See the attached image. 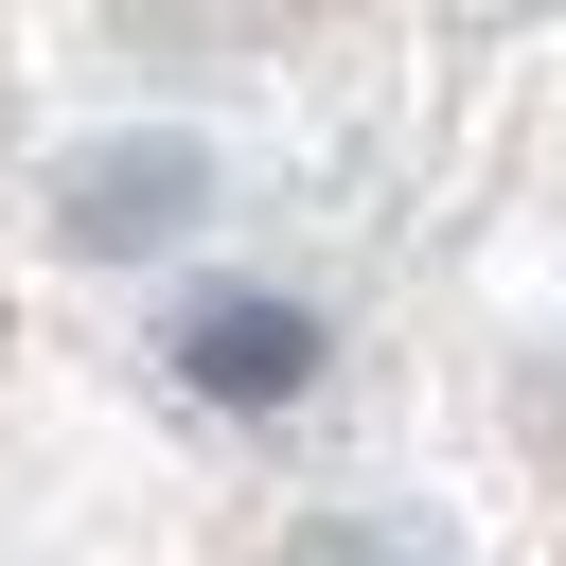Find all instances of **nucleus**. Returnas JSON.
I'll return each instance as SVG.
<instances>
[{
  "label": "nucleus",
  "instance_id": "obj_1",
  "mask_svg": "<svg viewBox=\"0 0 566 566\" xmlns=\"http://www.w3.org/2000/svg\"><path fill=\"white\" fill-rule=\"evenodd\" d=\"M177 389L230 407V424H283V407L318 389V301H283V283H212V301H177Z\"/></svg>",
  "mask_w": 566,
  "mask_h": 566
},
{
  "label": "nucleus",
  "instance_id": "obj_2",
  "mask_svg": "<svg viewBox=\"0 0 566 566\" xmlns=\"http://www.w3.org/2000/svg\"><path fill=\"white\" fill-rule=\"evenodd\" d=\"M195 212H212V159H195V142H88V159H71V195H53V230H71L88 265L177 248Z\"/></svg>",
  "mask_w": 566,
  "mask_h": 566
},
{
  "label": "nucleus",
  "instance_id": "obj_3",
  "mask_svg": "<svg viewBox=\"0 0 566 566\" xmlns=\"http://www.w3.org/2000/svg\"><path fill=\"white\" fill-rule=\"evenodd\" d=\"M283 566H407V548H389V531H301Z\"/></svg>",
  "mask_w": 566,
  "mask_h": 566
}]
</instances>
